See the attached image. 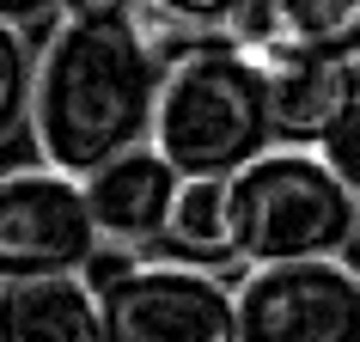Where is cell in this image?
<instances>
[{"instance_id": "cell-16", "label": "cell", "mask_w": 360, "mask_h": 342, "mask_svg": "<svg viewBox=\"0 0 360 342\" xmlns=\"http://www.w3.org/2000/svg\"><path fill=\"white\" fill-rule=\"evenodd\" d=\"M56 13H61V0H0V25H19V31L56 19Z\"/></svg>"}, {"instance_id": "cell-9", "label": "cell", "mask_w": 360, "mask_h": 342, "mask_svg": "<svg viewBox=\"0 0 360 342\" xmlns=\"http://www.w3.org/2000/svg\"><path fill=\"white\" fill-rule=\"evenodd\" d=\"M238 49L360 61V0H250L238 19Z\"/></svg>"}, {"instance_id": "cell-2", "label": "cell", "mask_w": 360, "mask_h": 342, "mask_svg": "<svg viewBox=\"0 0 360 342\" xmlns=\"http://www.w3.org/2000/svg\"><path fill=\"white\" fill-rule=\"evenodd\" d=\"M153 147L184 177H238L257 165L281 147L269 68L238 43H195L165 56Z\"/></svg>"}, {"instance_id": "cell-8", "label": "cell", "mask_w": 360, "mask_h": 342, "mask_svg": "<svg viewBox=\"0 0 360 342\" xmlns=\"http://www.w3.org/2000/svg\"><path fill=\"white\" fill-rule=\"evenodd\" d=\"M275 92V134L281 147L318 153L360 104V61H318V56H257Z\"/></svg>"}, {"instance_id": "cell-1", "label": "cell", "mask_w": 360, "mask_h": 342, "mask_svg": "<svg viewBox=\"0 0 360 342\" xmlns=\"http://www.w3.org/2000/svg\"><path fill=\"white\" fill-rule=\"evenodd\" d=\"M147 19L129 25H68L37 49V92H31V141L43 165L68 177H92L134 147H153V116L165 86V56Z\"/></svg>"}, {"instance_id": "cell-10", "label": "cell", "mask_w": 360, "mask_h": 342, "mask_svg": "<svg viewBox=\"0 0 360 342\" xmlns=\"http://www.w3.org/2000/svg\"><path fill=\"white\" fill-rule=\"evenodd\" d=\"M0 342H104V305L86 275L0 287Z\"/></svg>"}, {"instance_id": "cell-4", "label": "cell", "mask_w": 360, "mask_h": 342, "mask_svg": "<svg viewBox=\"0 0 360 342\" xmlns=\"http://www.w3.org/2000/svg\"><path fill=\"white\" fill-rule=\"evenodd\" d=\"M98 257H104V239L79 177L43 159L0 171V287L92 275Z\"/></svg>"}, {"instance_id": "cell-13", "label": "cell", "mask_w": 360, "mask_h": 342, "mask_svg": "<svg viewBox=\"0 0 360 342\" xmlns=\"http://www.w3.org/2000/svg\"><path fill=\"white\" fill-rule=\"evenodd\" d=\"M31 92H37V43L19 25H0V147L31 129Z\"/></svg>"}, {"instance_id": "cell-7", "label": "cell", "mask_w": 360, "mask_h": 342, "mask_svg": "<svg viewBox=\"0 0 360 342\" xmlns=\"http://www.w3.org/2000/svg\"><path fill=\"white\" fill-rule=\"evenodd\" d=\"M184 171L171 165L159 147H134L122 159H110L104 171L86 177V202H92V220H98V239L104 251L116 257H153V245L165 239L171 227V208L184 196Z\"/></svg>"}, {"instance_id": "cell-14", "label": "cell", "mask_w": 360, "mask_h": 342, "mask_svg": "<svg viewBox=\"0 0 360 342\" xmlns=\"http://www.w3.org/2000/svg\"><path fill=\"white\" fill-rule=\"evenodd\" d=\"M318 153H323V165H330V171L342 177V184H348V196L360 202V104H354L348 116H342V129L330 134V141H323Z\"/></svg>"}, {"instance_id": "cell-3", "label": "cell", "mask_w": 360, "mask_h": 342, "mask_svg": "<svg viewBox=\"0 0 360 342\" xmlns=\"http://www.w3.org/2000/svg\"><path fill=\"white\" fill-rule=\"evenodd\" d=\"M226 208L232 251L245 269L318 263V257H348V245H360V202L323 165V153L305 147H275L238 177H226Z\"/></svg>"}, {"instance_id": "cell-6", "label": "cell", "mask_w": 360, "mask_h": 342, "mask_svg": "<svg viewBox=\"0 0 360 342\" xmlns=\"http://www.w3.org/2000/svg\"><path fill=\"white\" fill-rule=\"evenodd\" d=\"M245 342H360V269L348 257L269 263L238 275Z\"/></svg>"}, {"instance_id": "cell-11", "label": "cell", "mask_w": 360, "mask_h": 342, "mask_svg": "<svg viewBox=\"0 0 360 342\" xmlns=\"http://www.w3.org/2000/svg\"><path fill=\"white\" fill-rule=\"evenodd\" d=\"M153 263H184V269H208V275H245L238 251H232L226 177H190L184 184L165 239L153 245Z\"/></svg>"}, {"instance_id": "cell-15", "label": "cell", "mask_w": 360, "mask_h": 342, "mask_svg": "<svg viewBox=\"0 0 360 342\" xmlns=\"http://www.w3.org/2000/svg\"><path fill=\"white\" fill-rule=\"evenodd\" d=\"M56 19H68V25H129V19H141V0H61Z\"/></svg>"}, {"instance_id": "cell-12", "label": "cell", "mask_w": 360, "mask_h": 342, "mask_svg": "<svg viewBox=\"0 0 360 342\" xmlns=\"http://www.w3.org/2000/svg\"><path fill=\"white\" fill-rule=\"evenodd\" d=\"M250 13V0H141V19L177 37V49L195 43H238V19ZM171 49V56H177Z\"/></svg>"}, {"instance_id": "cell-5", "label": "cell", "mask_w": 360, "mask_h": 342, "mask_svg": "<svg viewBox=\"0 0 360 342\" xmlns=\"http://www.w3.org/2000/svg\"><path fill=\"white\" fill-rule=\"evenodd\" d=\"M104 342H245L238 336V281L184 263H122L98 281Z\"/></svg>"}]
</instances>
